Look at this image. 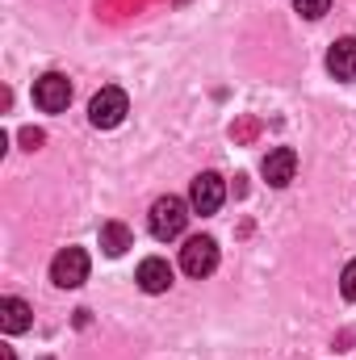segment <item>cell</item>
<instances>
[{
    "mask_svg": "<svg viewBox=\"0 0 356 360\" xmlns=\"http://www.w3.org/2000/svg\"><path fill=\"white\" fill-rule=\"evenodd\" d=\"M184 222H189V205H184L180 197H172V193L151 205V235H155V239H164V243L177 239L180 231H184Z\"/></svg>",
    "mask_w": 356,
    "mask_h": 360,
    "instance_id": "1",
    "label": "cell"
},
{
    "mask_svg": "<svg viewBox=\"0 0 356 360\" xmlns=\"http://www.w3.org/2000/svg\"><path fill=\"white\" fill-rule=\"evenodd\" d=\"M130 113V101H126V92L122 89H101L92 96L89 105V122L96 130H113V126H122V117Z\"/></svg>",
    "mask_w": 356,
    "mask_h": 360,
    "instance_id": "2",
    "label": "cell"
},
{
    "mask_svg": "<svg viewBox=\"0 0 356 360\" xmlns=\"http://www.w3.org/2000/svg\"><path fill=\"white\" fill-rule=\"evenodd\" d=\"M51 281L59 289H80L89 281V252L84 248H63L55 260H51Z\"/></svg>",
    "mask_w": 356,
    "mask_h": 360,
    "instance_id": "3",
    "label": "cell"
},
{
    "mask_svg": "<svg viewBox=\"0 0 356 360\" xmlns=\"http://www.w3.org/2000/svg\"><path fill=\"white\" fill-rule=\"evenodd\" d=\"M180 269L189 272V276H210V272L218 269V243L210 239V235H193L184 248H180Z\"/></svg>",
    "mask_w": 356,
    "mask_h": 360,
    "instance_id": "4",
    "label": "cell"
},
{
    "mask_svg": "<svg viewBox=\"0 0 356 360\" xmlns=\"http://www.w3.org/2000/svg\"><path fill=\"white\" fill-rule=\"evenodd\" d=\"M34 105H38L42 113H63V109L72 105V84H68V76L46 72L42 80H34Z\"/></svg>",
    "mask_w": 356,
    "mask_h": 360,
    "instance_id": "5",
    "label": "cell"
},
{
    "mask_svg": "<svg viewBox=\"0 0 356 360\" xmlns=\"http://www.w3.org/2000/svg\"><path fill=\"white\" fill-rule=\"evenodd\" d=\"M222 197H227V184H222L218 172H201V176L193 180V188H189V205L197 214H218Z\"/></svg>",
    "mask_w": 356,
    "mask_h": 360,
    "instance_id": "6",
    "label": "cell"
},
{
    "mask_svg": "<svg viewBox=\"0 0 356 360\" xmlns=\"http://www.w3.org/2000/svg\"><path fill=\"white\" fill-rule=\"evenodd\" d=\"M260 172H265V180L272 184V188H285V184L293 180V172H298V155H293V147H276V151H268L265 164H260Z\"/></svg>",
    "mask_w": 356,
    "mask_h": 360,
    "instance_id": "7",
    "label": "cell"
},
{
    "mask_svg": "<svg viewBox=\"0 0 356 360\" xmlns=\"http://www.w3.org/2000/svg\"><path fill=\"white\" fill-rule=\"evenodd\" d=\"M139 289L143 293H168V285H172V264L168 260H160V256H147L143 264H139Z\"/></svg>",
    "mask_w": 356,
    "mask_h": 360,
    "instance_id": "8",
    "label": "cell"
},
{
    "mask_svg": "<svg viewBox=\"0 0 356 360\" xmlns=\"http://www.w3.org/2000/svg\"><path fill=\"white\" fill-rule=\"evenodd\" d=\"M327 72L336 80H356V38H340L327 51Z\"/></svg>",
    "mask_w": 356,
    "mask_h": 360,
    "instance_id": "9",
    "label": "cell"
},
{
    "mask_svg": "<svg viewBox=\"0 0 356 360\" xmlns=\"http://www.w3.org/2000/svg\"><path fill=\"white\" fill-rule=\"evenodd\" d=\"M30 323H34L30 302H21V297H4L0 302V331L4 335H21V331H30Z\"/></svg>",
    "mask_w": 356,
    "mask_h": 360,
    "instance_id": "10",
    "label": "cell"
},
{
    "mask_svg": "<svg viewBox=\"0 0 356 360\" xmlns=\"http://www.w3.org/2000/svg\"><path fill=\"white\" fill-rule=\"evenodd\" d=\"M130 248H134V235H130L126 222H105L101 226V252L105 256H126Z\"/></svg>",
    "mask_w": 356,
    "mask_h": 360,
    "instance_id": "11",
    "label": "cell"
},
{
    "mask_svg": "<svg viewBox=\"0 0 356 360\" xmlns=\"http://www.w3.org/2000/svg\"><path fill=\"white\" fill-rule=\"evenodd\" d=\"M293 8H298L306 21H319V17L331 8V0H293Z\"/></svg>",
    "mask_w": 356,
    "mask_h": 360,
    "instance_id": "12",
    "label": "cell"
},
{
    "mask_svg": "<svg viewBox=\"0 0 356 360\" xmlns=\"http://www.w3.org/2000/svg\"><path fill=\"white\" fill-rule=\"evenodd\" d=\"M42 143H46V134H42V130H34V126H25V130H21V147H25V151H38Z\"/></svg>",
    "mask_w": 356,
    "mask_h": 360,
    "instance_id": "13",
    "label": "cell"
},
{
    "mask_svg": "<svg viewBox=\"0 0 356 360\" xmlns=\"http://www.w3.org/2000/svg\"><path fill=\"white\" fill-rule=\"evenodd\" d=\"M340 289H344V297H348V302H356V260L344 269V276H340Z\"/></svg>",
    "mask_w": 356,
    "mask_h": 360,
    "instance_id": "14",
    "label": "cell"
},
{
    "mask_svg": "<svg viewBox=\"0 0 356 360\" xmlns=\"http://www.w3.org/2000/svg\"><path fill=\"white\" fill-rule=\"evenodd\" d=\"M0 360H17L13 356V348H0Z\"/></svg>",
    "mask_w": 356,
    "mask_h": 360,
    "instance_id": "15",
    "label": "cell"
}]
</instances>
